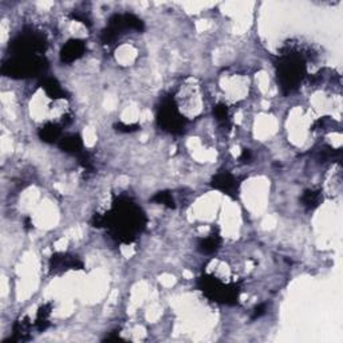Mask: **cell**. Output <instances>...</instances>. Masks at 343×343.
Here are the masks:
<instances>
[{"instance_id":"obj_3","label":"cell","mask_w":343,"mask_h":343,"mask_svg":"<svg viewBox=\"0 0 343 343\" xmlns=\"http://www.w3.org/2000/svg\"><path fill=\"white\" fill-rule=\"evenodd\" d=\"M160 123L165 130L172 133H180L184 127V119L178 114L177 109L172 105V102H166L160 110Z\"/></svg>"},{"instance_id":"obj_2","label":"cell","mask_w":343,"mask_h":343,"mask_svg":"<svg viewBox=\"0 0 343 343\" xmlns=\"http://www.w3.org/2000/svg\"><path fill=\"white\" fill-rule=\"evenodd\" d=\"M278 68H279L278 74H279L280 86L286 93H291L299 85L304 74L302 56L287 52L282 56Z\"/></svg>"},{"instance_id":"obj_4","label":"cell","mask_w":343,"mask_h":343,"mask_svg":"<svg viewBox=\"0 0 343 343\" xmlns=\"http://www.w3.org/2000/svg\"><path fill=\"white\" fill-rule=\"evenodd\" d=\"M85 52V44L79 40H70L68 43L64 44L63 50H62V60L63 62H74L78 59L79 56H82Z\"/></svg>"},{"instance_id":"obj_10","label":"cell","mask_w":343,"mask_h":343,"mask_svg":"<svg viewBox=\"0 0 343 343\" xmlns=\"http://www.w3.org/2000/svg\"><path fill=\"white\" fill-rule=\"evenodd\" d=\"M154 200H157L160 204H164V205L168 207H173V198L170 197V194L168 193H158Z\"/></svg>"},{"instance_id":"obj_9","label":"cell","mask_w":343,"mask_h":343,"mask_svg":"<svg viewBox=\"0 0 343 343\" xmlns=\"http://www.w3.org/2000/svg\"><path fill=\"white\" fill-rule=\"evenodd\" d=\"M320 201V194L319 192H306V194H304L303 197V202L304 205L308 207V208H314V207H316L318 204H319Z\"/></svg>"},{"instance_id":"obj_1","label":"cell","mask_w":343,"mask_h":343,"mask_svg":"<svg viewBox=\"0 0 343 343\" xmlns=\"http://www.w3.org/2000/svg\"><path fill=\"white\" fill-rule=\"evenodd\" d=\"M141 211L133 204L125 202L119 204L115 208L111 216V229L119 240L131 241L135 237V233L141 232L144 227Z\"/></svg>"},{"instance_id":"obj_8","label":"cell","mask_w":343,"mask_h":343,"mask_svg":"<svg viewBox=\"0 0 343 343\" xmlns=\"http://www.w3.org/2000/svg\"><path fill=\"white\" fill-rule=\"evenodd\" d=\"M219 244H220L219 237L215 236V235H211V236L205 237V239L201 241L200 247H201L202 252L211 253V252H215V251L219 248Z\"/></svg>"},{"instance_id":"obj_6","label":"cell","mask_w":343,"mask_h":343,"mask_svg":"<svg viewBox=\"0 0 343 343\" xmlns=\"http://www.w3.org/2000/svg\"><path fill=\"white\" fill-rule=\"evenodd\" d=\"M60 135V129L56 125H46V126L40 130V138L46 142H54L56 141Z\"/></svg>"},{"instance_id":"obj_7","label":"cell","mask_w":343,"mask_h":343,"mask_svg":"<svg viewBox=\"0 0 343 343\" xmlns=\"http://www.w3.org/2000/svg\"><path fill=\"white\" fill-rule=\"evenodd\" d=\"M60 148L64 149L66 152H71V153H78L81 148H82V142L77 135H70L62 140L60 142Z\"/></svg>"},{"instance_id":"obj_5","label":"cell","mask_w":343,"mask_h":343,"mask_svg":"<svg viewBox=\"0 0 343 343\" xmlns=\"http://www.w3.org/2000/svg\"><path fill=\"white\" fill-rule=\"evenodd\" d=\"M213 186L216 189H220L223 192L231 193L235 188H236V180L233 178L229 173H220L217 174L215 180H213Z\"/></svg>"}]
</instances>
